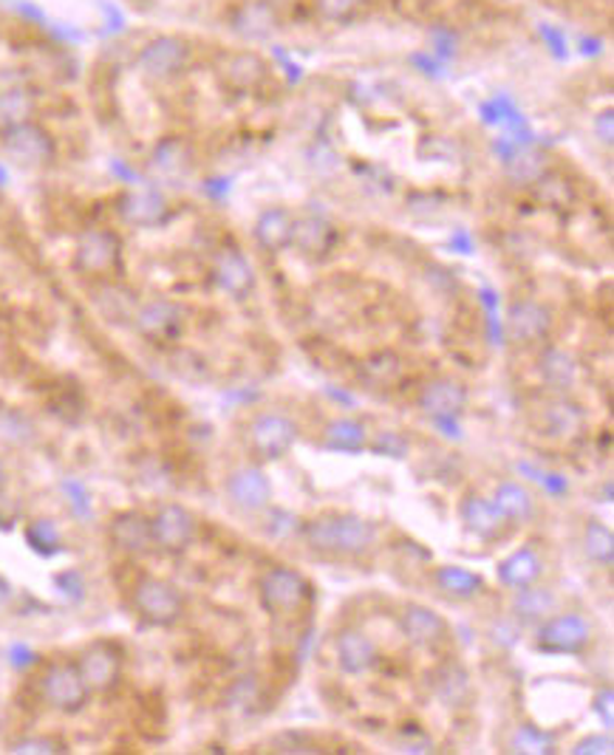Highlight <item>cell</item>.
<instances>
[{"label":"cell","instance_id":"cell-1","mask_svg":"<svg viewBox=\"0 0 614 755\" xmlns=\"http://www.w3.org/2000/svg\"><path fill=\"white\" fill-rule=\"evenodd\" d=\"M156 23L216 31L272 54L374 46L459 51L524 26L515 0H128Z\"/></svg>","mask_w":614,"mask_h":755},{"label":"cell","instance_id":"cell-2","mask_svg":"<svg viewBox=\"0 0 614 755\" xmlns=\"http://www.w3.org/2000/svg\"><path fill=\"white\" fill-rule=\"evenodd\" d=\"M82 68L46 26L0 7V151L21 167L57 158L51 116H77Z\"/></svg>","mask_w":614,"mask_h":755},{"label":"cell","instance_id":"cell-3","mask_svg":"<svg viewBox=\"0 0 614 755\" xmlns=\"http://www.w3.org/2000/svg\"><path fill=\"white\" fill-rule=\"evenodd\" d=\"M300 535L315 552L343 558H360L376 543L374 524L355 512H323L318 519L304 521Z\"/></svg>","mask_w":614,"mask_h":755},{"label":"cell","instance_id":"cell-4","mask_svg":"<svg viewBox=\"0 0 614 755\" xmlns=\"http://www.w3.org/2000/svg\"><path fill=\"white\" fill-rule=\"evenodd\" d=\"M188 311L174 297H145L137 303L130 325L148 343H176L184 331Z\"/></svg>","mask_w":614,"mask_h":755},{"label":"cell","instance_id":"cell-5","mask_svg":"<svg viewBox=\"0 0 614 755\" xmlns=\"http://www.w3.org/2000/svg\"><path fill=\"white\" fill-rule=\"evenodd\" d=\"M133 609L148 626L170 628L184 614V598L174 583L162 580V577H142L133 586Z\"/></svg>","mask_w":614,"mask_h":755},{"label":"cell","instance_id":"cell-6","mask_svg":"<svg viewBox=\"0 0 614 755\" xmlns=\"http://www.w3.org/2000/svg\"><path fill=\"white\" fill-rule=\"evenodd\" d=\"M592 642V626L584 614H552L535 628V645L543 654L578 656Z\"/></svg>","mask_w":614,"mask_h":755},{"label":"cell","instance_id":"cell-7","mask_svg":"<svg viewBox=\"0 0 614 755\" xmlns=\"http://www.w3.org/2000/svg\"><path fill=\"white\" fill-rule=\"evenodd\" d=\"M309 598V580L297 568L272 566L260 577V605L272 617L295 614Z\"/></svg>","mask_w":614,"mask_h":755},{"label":"cell","instance_id":"cell-8","mask_svg":"<svg viewBox=\"0 0 614 755\" xmlns=\"http://www.w3.org/2000/svg\"><path fill=\"white\" fill-rule=\"evenodd\" d=\"M40 693L60 713H80L86 707L88 696H91L77 662H54V665H49V670L40 679Z\"/></svg>","mask_w":614,"mask_h":755},{"label":"cell","instance_id":"cell-9","mask_svg":"<svg viewBox=\"0 0 614 755\" xmlns=\"http://www.w3.org/2000/svg\"><path fill=\"white\" fill-rule=\"evenodd\" d=\"M504 323V337H510L515 346H533L541 340L550 337L555 315L547 303L535 300V297H521V300L510 303Z\"/></svg>","mask_w":614,"mask_h":755},{"label":"cell","instance_id":"cell-10","mask_svg":"<svg viewBox=\"0 0 614 755\" xmlns=\"http://www.w3.org/2000/svg\"><path fill=\"white\" fill-rule=\"evenodd\" d=\"M297 436L300 427L286 413H260L250 427L253 450L264 461H281L283 456H290L292 447L297 445Z\"/></svg>","mask_w":614,"mask_h":755},{"label":"cell","instance_id":"cell-11","mask_svg":"<svg viewBox=\"0 0 614 755\" xmlns=\"http://www.w3.org/2000/svg\"><path fill=\"white\" fill-rule=\"evenodd\" d=\"M82 679L91 693L114 691L123 677V648L111 640H97L86 648L77 660Z\"/></svg>","mask_w":614,"mask_h":755},{"label":"cell","instance_id":"cell-12","mask_svg":"<svg viewBox=\"0 0 614 755\" xmlns=\"http://www.w3.org/2000/svg\"><path fill=\"white\" fill-rule=\"evenodd\" d=\"M151 529L153 547L167 554H181L195 538V519L181 503H165L151 519Z\"/></svg>","mask_w":614,"mask_h":755},{"label":"cell","instance_id":"cell-13","mask_svg":"<svg viewBox=\"0 0 614 755\" xmlns=\"http://www.w3.org/2000/svg\"><path fill=\"white\" fill-rule=\"evenodd\" d=\"M515 3H533V7L558 15L575 29H606L612 21V0H515Z\"/></svg>","mask_w":614,"mask_h":755},{"label":"cell","instance_id":"cell-14","mask_svg":"<svg viewBox=\"0 0 614 755\" xmlns=\"http://www.w3.org/2000/svg\"><path fill=\"white\" fill-rule=\"evenodd\" d=\"M225 489L227 498H230L239 510L246 512L267 510L269 501H272V482H269V475L260 468H253V464L232 470V473L227 475Z\"/></svg>","mask_w":614,"mask_h":755},{"label":"cell","instance_id":"cell-15","mask_svg":"<svg viewBox=\"0 0 614 755\" xmlns=\"http://www.w3.org/2000/svg\"><path fill=\"white\" fill-rule=\"evenodd\" d=\"M399 631L413 648H436L448 640V623L427 605L408 603L399 614Z\"/></svg>","mask_w":614,"mask_h":755},{"label":"cell","instance_id":"cell-16","mask_svg":"<svg viewBox=\"0 0 614 755\" xmlns=\"http://www.w3.org/2000/svg\"><path fill=\"white\" fill-rule=\"evenodd\" d=\"M420 410L425 417H462V410L468 408V388L459 380L450 376H439V380L425 382V388L420 391L417 399Z\"/></svg>","mask_w":614,"mask_h":755},{"label":"cell","instance_id":"cell-17","mask_svg":"<svg viewBox=\"0 0 614 755\" xmlns=\"http://www.w3.org/2000/svg\"><path fill=\"white\" fill-rule=\"evenodd\" d=\"M459 519H462L464 529L470 535H476L478 540H499L510 526L499 512V507L493 503V498L478 496V492H470V496L462 498Z\"/></svg>","mask_w":614,"mask_h":755},{"label":"cell","instance_id":"cell-18","mask_svg":"<svg viewBox=\"0 0 614 755\" xmlns=\"http://www.w3.org/2000/svg\"><path fill=\"white\" fill-rule=\"evenodd\" d=\"M431 691H434L436 702L448 711H462L473 699V682H470V670L459 662H442L431 674Z\"/></svg>","mask_w":614,"mask_h":755},{"label":"cell","instance_id":"cell-19","mask_svg":"<svg viewBox=\"0 0 614 755\" xmlns=\"http://www.w3.org/2000/svg\"><path fill=\"white\" fill-rule=\"evenodd\" d=\"M108 538L119 552L128 554H145L151 549H156L153 547L151 519L137 510L116 512L108 524Z\"/></svg>","mask_w":614,"mask_h":755},{"label":"cell","instance_id":"cell-20","mask_svg":"<svg viewBox=\"0 0 614 755\" xmlns=\"http://www.w3.org/2000/svg\"><path fill=\"white\" fill-rule=\"evenodd\" d=\"M334 651H337L340 668L348 677H360V674L374 668L376 645L369 640V634L360 631V628H343L337 634V640H334Z\"/></svg>","mask_w":614,"mask_h":755},{"label":"cell","instance_id":"cell-21","mask_svg":"<svg viewBox=\"0 0 614 755\" xmlns=\"http://www.w3.org/2000/svg\"><path fill=\"white\" fill-rule=\"evenodd\" d=\"M499 583L504 589H527L543 577V558L538 549L521 547L499 563Z\"/></svg>","mask_w":614,"mask_h":755},{"label":"cell","instance_id":"cell-22","mask_svg":"<svg viewBox=\"0 0 614 755\" xmlns=\"http://www.w3.org/2000/svg\"><path fill=\"white\" fill-rule=\"evenodd\" d=\"M558 609V600L550 589H541L538 583L527 586V589H519L513 600V617L519 619L521 626L538 628L543 619H550Z\"/></svg>","mask_w":614,"mask_h":755},{"label":"cell","instance_id":"cell-23","mask_svg":"<svg viewBox=\"0 0 614 755\" xmlns=\"http://www.w3.org/2000/svg\"><path fill=\"white\" fill-rule=\"evenodd\" d=\"M292 213L286 207H267L255 221V241L267 255H278L290 244Z\"/></svg>","mask_w":614,"mask_h":755},{"label":"cell","instance_id":"cell-24","mask_svg":"<svg viewBox=\"0 0 614 755\" xmlns=\"http://www.w3.org/2000/svg\"><path fill=\"white\" fill-rule=\"evenodd\" d=\"M538 374H541V380L550 385L552 391H570L572 385H575V380H578V362H575V357H572L570 351H564V348L558 346H547L541 351V357H538Z\"/></svg>","mask_w":614,"mask_h":755},{"label":"cell","instance_id":"cell-25","mask_svg":"<svg viewBox=\"0 0 614 755\" xmlns=\"http://www.w3.org/2000/svg\"><path fill=\"white\" fill-rule=\"evenodd\" d=\"M323 447L334 453H366L369 447V431L357 419H334L323 431Z\"/></svg>","mask_w":614,"mask_h":755},{"label":"cell","instance_id":"cell-26","mask_svg":"<svg viewBox=\"0 0 614 755\" xmlns=\"http://www.w3.org/2000/svg\"><path fill=\"white\" fill-rule=\"evenodd\" d=\"M493 503L499 507L507 524H527L535 515L533 492L519 482H501L499 487H496Z\"/></svg>","mask_w":614,"mask_h":755},{"label":"cell","instance_id":"cell-27","mask_svg":"<svg viewBox=\"0 0 614 755\" xmlns=\"http://www.w3.org/2000/svg\"><path fill=\"white\" fill-rule=\"evenodd\" d=\"M434 580L453 600H473L485 591V577L462 566H439L434 572Z\"/></svg>","mask_w":614,"mask_h":755},{"label":"cell","instance_id":"cell-28","mask_svg":"<svg viewBox=\"0 0 614 755\" xmlns=\"http://www.w3.org/2000/svg\"><path fill=\"white\" fill-rule=\"evenodd\" d=\"M584 549L586 558L594 563V566L612 568L614 566V535L603 521H589L584 533Z\"/></svg>","mask_w":614,"mask_h":755},{"label":"cell","instance_id":"cell-29","mask_svg":"<svg viewBox=\"0 0 614 755\" xmlns=\"http://www.w3.org/2000/svg\"><path fill=\"white\" fill-rule=\"evenodd\" d=\"M26 543L35 554L40 558H54V554L63 552V538H60V529L54 526V521L37 519L26 526Z\"/></svg>","mask_w":614,"mask_h":755},{"label":"cell","instance_id":"cell-30","mask_svg":"<svg viewBox=\"0 0 614 755\" xmlns=\"http://www.w3.org/2000/svg\"><path fill=\"white\" fill-rule=\"evenodd\" d=\"M366 450H371L380 459H408L411 456V439L399 431H380L369 436Z\"/></svg>","mask_w":614,"mask_h":755},{"label":"cell","instance_id":"cell-31","mask_svg":"<svg viewBox=\"0 0 614 755\" xmlns=\"http://www.w3.org/2000/svg\"><path fill=\"white\" fill-rule=\"evenodd\" d=\"M555 735L543 733V730H538L533 725L519 727V733L513 739L515 753H555Z\"/></svg>","mask_w":614,"mask_h":755},{"label":"cell","instance_id":"cell-32","mask_svg":"<svg viewBox=\"0 0 614 755\" xmlns=\"http://www.w3.org/2000/svg\"><path fill=\"white\" fill-rule=\"evenodd\" d=\"M60 489H63L65 501L72 507V512L80 521H88L94 515V503H91V492H88L86 484L80 478H63L60 482Z\"/></svg>","mask_w":614,"mask_h":755},{"label":"cell","instance_id":"cell-33","mask_svg":"<svg viewBox=\"0 0 614 755\" xmlns=\"http://www.w3.org/2000/svg\"><path fill=\"white\" fill-rule=\"evenodd\" d=\"M9 753L15 755H63L68 753L65 744L54 735H26L21 741H12L9 744Z\"/></svg>","mask_w":614,"mask_h":755},{"label":"cell","instance_id":"cell-34","mask_svg":"<svg viewBox=\"0 0 614 755\" xmlns=\"http://www.w3.org/2000/svg\"><path fill=\"white\" fill-rule=\"evenodd\" d=\"M519 470H521V473H527L535 484H541V487L547 489V496L564 498L566 492H570V482H566V478L561 473H550V470H538V468H533V464H527V461H521Z\"/></svg>","mask_w":614,"mask_h":755},{"label":"cell","instance_id":"cell-35","mask_svg":"<svg viewBox=\"0 0 614 755\" xmlns=\"http://www.w3.org/2000/svg\"><path fill=\"white\" fill-rule=\"evenodd\" d=\"M580 427V408L575 405L558 402L550 408V431L552 436H570Z\"/></svg>","mask_w":614,"mask_h":755},{"label":"cell","instance_id":"cell-36","mask_svg":"<svg viewBox=\"0 0 614 755\" xmlns=\"http://www.w3.org/2000/svg\"><path fill=\"white\" fill-rule=\"evenodd\" d=\"M366 371H369V376L376 382V385H388V382L397 380L399 371H402V366H399L397 354L383 351V354H376V357H371L369 366H366Z\"/></svg>","mask_w":614,"mask_h":755},{"label":"cell","instance_id":"cell-37","mask_svg":"<svg viewBox=\"0 0 614 755\" xmlns=\"http://www.w3.org/2000/svg\"><path fill=\"white\" fill-rule=\"evenodd\" d=\"M300 526H304V521L290 510H272L267 515V533L272 538H292L295 533H300Z\"/></svg>","mask_w":614,"mask_h":755},{"label":"cell","instance_id":"cell-38","mask_svg":"<svg viewBox=\"0 0 614 755\" xmlns=\"http://www.w3.org/2000/svg\"><path fill=\"white\" fill-rule=\"evenodd\" d=\"M397 747L399 753H434L436 744L425 730H417L413 725H408L402 733L397 735Z\"/></svg>","mask_w":614,"mask_h":755},{"label":"cell","instance_id":"cell-39","mask_svg":"<svg viewBox=\"0 0 614 755\" xmlns=\"http://www.w3.org/2000/svg\"><path fill=\"white\" fill-rule=\"evenodd\" d=\"M54 586H57L60 594H63L65 600H72V603H80V600L86 598V577H82L77 568L60 572V575L54 577Z\"/></svg>","mask_w":614,"mask_h":755},{"label":"cell","instance_id":"cell-40","mask_svg":"<svg viewBox=\"0 0 614 755\" xmlns=\"http://www.w3.org/2000/svg\"><path fill=\"white\" fill-rule=\"evenodd\" d=\"M272 744H276V747L281 750V753H320V750L315 747V741H311V735L297 733V730H292V733L276 735V739H272Z\"/></svg>","mask_w":614,"mask_h":755},{"label":"cell","instance_id":"cell-41","mask_svg":"<svg viewBox=\"0 0 614 755\" xmlns=\"http://www.w3.org/2000/svg\"><path fill=\"white\" fill-rule=\"evenodd\" d=\"M0 433H3L7 439L29 442L31 436H35V427H31L29 419H23L21 413H7L3 422H0Z\"/></svg>","mask_w":614,"mask_h":755},{"label":"cell","instance_id":"cell-42","mask_svg":"<svg viewBox=\"0 0 614 755\" xmlns=\"http://www.w3.org/2000/svg\"><path fill=\"white\" fill-rule=\"evenodd\" d=\"M572 753L575 755H612L614 753V741L612 735H586V739H580L575 747H572Z\"/></svg>","mask_w":614,"mask_h":755},{"label":"cell","instance_id":"cell-43","mask_svg":"<svg viewBox=\"0 0 614 755\" xmlns=\"http://www.w3.org/2000/svg\"><path fill=\"white\" fill-rule=\"evenodd\" d=\"M592 711L594 716H598L600 721H603V727L606 730H612L614 727V691L612 688H600L598 693H594V702H592Z\"/></svg>","mask_w":614,"mask_h":755},{"label":"cell","instance_id":"cell-44","mask_svg":"<svg viewBox=\"0 0 614 755\" xmlns=\"http://www.w3.org/2000/svg\"><path fill=\"white\" fill-rule=\"evenodd\" d=\"M431 422H434V427L442 433V436H445V439H450V442L464 439L462 417H436V419H431Z\"/></svg>","mask_w":614,"mask_h":755},{"label":"cell","instance_id":"cell-45","mask_svg":"<svg viewBox=\"0 0 614 755\" xmlns=\"http://www.w3.org/2000/svg\"><path fill=\"white\" fill-rule=\"evenodd\" d=\"M37 662V654L31 651L29 645H23V642H15V645L9 648V665L12 668H17V670H26V668H31Z\"/></svg>","mask_w":614,"mask_h":755},{"label":"cell","instance_id":"cell-46","mask_svg":"<svg viewBox=\"0 0 614 755\" xmlns=\"http://www.w3.org/2000/svg\"><path fill=\"white\" fill-rule=\"evenodd\" d=\"M325 396H332V399H337V402L355 405V396H351V394H340L337 388H325Z\"/></svg>","mask_w":614,"mask_h":755},{"label":"cell","instance_id":"cell-47","mask_svg":"<svg viewBox=\"0 0 614 755\" xmlns=\"http://www.w3.org/2000/svg\"><path fill=\"white\" fill-rule=\"evenodd\" d=\"M7 484V470H3V464H0V487Z\"/></svg>","mask_w":614,"mask_h":755}]
</instances>
